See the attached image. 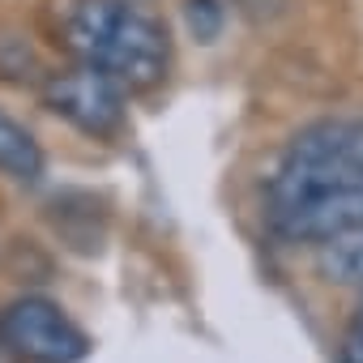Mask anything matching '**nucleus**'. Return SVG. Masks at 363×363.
Returning <instances> with one entry per match:
<instances>
[{
  "instance_id": "obj_6",
  "label": "nucleus",
  "mask_w": 363,
  "mask_h": 363,
  "mask_svg": "<svg viewBox=\"0 0 363 363\" xmlns=\"http://www.w3.org/2000/svg\"><path fill=\"white\" fill-rule=\"evenodd\" d=\"M316 269L333 286H363V227L337 240H325L316 248Z\"/></svg>"
},
{
  "instance_id": "obj_8",
  "label": "nucleus",
  "mask_w": 363,
  "mask_h": 363,
  "mask_svg": "<svg viewBox=\"0 0 363 363\" xmlns=\"http://www.w3.org/2000/svg\"><path fill=\"white\" fill-rule=\"evenodd\" d=\"M342 363H363V299L346 325V337H342Z\"/></svg>"
},
{
  "instance_id": "obj_4",
  "label": "nucleus",
  "mask_w": 363,
  "mask_h": 363,
  "mask_svg": "<svg viewBox=\"0 0 363 363\" xmlns=\"http://www.w3.org/2000/svg\"><path fill=\"white\" fill-rule=\"evenodd\" d=\"M124 86H116L107 73L90 65H73L60 73H48L43 82V103L60 120H69L86 137H116L124 128Z\"/></svg>"
},
{
  "instance_id": "obj_2",
  "label": "nucleus",
  "mask_w": 363,
  "mask_h": 363,
  "mask_svg": "<svg viewBox=\"0 0 363 363\" xmlns=\"http://www.w3.org/2000/svg\"><path fill=\"white\" fill-rule=\"evenodd\" d=\"M73 60L107 73L128 94L154 90L171 73V30L137 0H82L65 22Z\"/></svg>"
},
{
  "instance_id": "obj_5",
  "label": "nucleus",
  "mask_w": 363,
  "mask_h": 363,
  "mask_svg": "<svg viewBox=\"0 0 363 363\" xmlns=\"http://www.w3.org/2000/svg\"><path fill=\"white\" fill-rule=\"evenodd\" d=\"M43 167H48V158H43L35 133L0 107V171L9 179H18V184H39Z\"/></svg>"
},
{
  "instance_id": "obj_3",
  "label": "nucleus",
  "mask_w": 363,
  "mask_h": 363,
  "mask_svg": "<svg viewBox=\"0 0 363 363\" xmlns=\"http://www.w3.org/2000/svg\"><path fill=\"white\" fill-rule=\"evenodd\" d=\"M0 346L18 363H82L90 354L86 329L48 295H18L0 308Z\"/></svg>"
},
{
  "instance_id": "obj_1",
  "label": "nucleus",
  "mask_w": 363,
  "mask_h": 363,
  "mask_svg": "<svg viewBox=\"0 0 363 363\" xmlns=\"http://www.w3.org/2000/svg\"><path fill=\"white\" fill-rule=\"evenodd\" d=\"M265 218L274 235L316 248L363 227V116H320L286 141Z\"/></svg>"
},
{
  "instance_id": "obj_7",
  "label": "nucleus",
  "mask_w": 363,
  "mask_h": 363,
  "mask_svg": "<svg viewBox=\"0 0 363 363\" xmlns=\"http://www.w3.org/2000/svg\"><path fill=\"white\" fill-rule=\"evenodd\" d=\"M189 26L197 39H214L223 26V5L218 0H189Z\"/></svg>"
}]
</instances>
